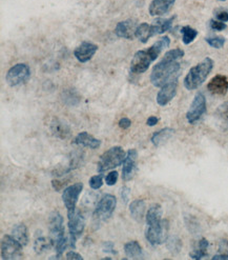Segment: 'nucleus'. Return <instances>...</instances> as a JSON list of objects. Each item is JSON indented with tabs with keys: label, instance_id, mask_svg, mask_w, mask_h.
Here are the masks:
<instances>
[{
	"label": "nucleus",
	"instance_id": "obj_44",
	"mask_svg": "<svg viewBox=\"0 0 228 260\" xmlns=\"http://www.w3.org/2000/svg\"><path fill=\"white\" fill-rule=\"evenodd\" d=\"M66 259H68V260H82L83 257L80 254L76 253V252L70 251V252H68L66 254Z\"/></svg>",
	"mask_w": 228,
	"mask_h": 260
},
{
	"label": "nucleus",
	"instance_id": "obj_31",
	"mask_svg": "<svg viewBox=\"0 0 228 260\" xmlns=\"http://www.w3.org/2000/svg\"><path fill=\"white\" fill-rule=\"evenodd\" d=\"M167 244V249H169L173 254H178L180 251H181L182 247V241L177 236H171L166 239L165 241Z\"/></svg>",
	"mask_w": 228,
	"mask_h": 260
},
{
	"label": "nucleus",
	"instance_id": "obj_32",
	"mask_svg": "<svg viewBox=\"0 0 228 260\" xmlns=\"http://www.w3.org/2000/svg\"><path fill=\"white\" fill-rule=\"evenodd\" d=\"M62 97H63V102L65 104H69V105H75L80 100L79 95L73 90H67V91L63 92Z\"/></svg>",
	"mask_w": 228,
	"mask_h": 260
},
{
	"label": "nucleus",
	"instance_id": "obj_33",
	"mask_svg": "<svg viewBox=\"0 0 228 260\" xmlns=\"http://www.w3.org/2000/svg\"><path fill=\"white\" fill-rule=\"evenodd\" d=\"M211 259L212 260H223V259L228 260V240H222L220 242L218 254L214 255Z\"/></svg>",
	"mask_w": 228,
	"mask_h": 260
},
{
	"label": "nucleus",
	"instance_id": "obj_14",
	"mask_svg": "<svg viewBox=\"0 0 228 260\" xmlns=\"http://www.w3.org/2000/svg\"><path fill=\"white\" fill-rule=\"evenodd\" d=\"M139 25L135 19H127L119 22L115 28V34L120 38L131 40L136 37V30Z\"/></svg>",
	"mask_w": 228,
	"mask_h": 260
},
{
	"label": "nucleus",
	"instance_id": "obj_37",
	"mask_svg": "<svg viewBox=\"0 0 228 260\" xmlns=\"http://www.w3.org/2000/svg\"><path fill=\"white\" fill-rule=\"evenodd\" d=\"M217 115L219 116V118L228 123V101L219 106L217 109Z\"/></svg>",
	"mask_w": 228,
	"mask_h": 260
},
{
	"label": "nucleus",
	"instance_id": "obj_8",
	"mask_svg": "<svg viewBox=\"0 0 228 260\" xmlns=\"http://www.w3.org/2000/svg\"><path fill=\"white\" fill-rule=\"evenodd\" d=\"M31 77V70L26 63H17L12 67L6 76V80L10 87L25 85Z\"/></svg>",
	"mask_w": 228,
	"mask_h": 260
},
{
	"label": "nucleus",
	"instance_id": "obj_13",
	"mask_svg": "<svg viewBox=\"0 0 228 260\" xmlns=\"http://www.w3.org/2000/svg\"><path fill=\"white\" fill-rule=\"evenodd\" d=\"M137 159L138 152L135 149H130L126 153V157L123 162L122 169V179L124 181H128L133 178L137 171Z\"/></svg>",
	"mask_w": 228,
	"mask_h": 260
},
{
	"label": "nucleus",
	"instance_id": "obj_19",
	"mask_svg": "<svg viewBox=\"0 0 228 260\" xmlns=\"http://www.w3.org/2000/svg\"><path fill=\"white\" fill-rule=\"evenodd\" d=\"M73 144L77 146L90 148L92 150H97L101 146V140L95 138L88 132H81L74 138Z\"/></svg>",
	"mask_w": 228,
	"mask_h": 260
},
{
	"label": "nucleus",
	"instance_id": "obj_2",
	"mask_svg": "<svg viewBox=\"0 0 228 260\" xmlns=\"http://www.w3.org/2000/svg\"><path fill=\"white\" fill-rule=\"evenodd\" d=\"M171 44L169 36L161 37L157 42H155L147 49L138 51L130 62V71L133 74L145 73L148 70L150 63L159 57L161 52L167 49Z\"/></svg>",
	"mask_w": 228,
	"mask_h": 260
},
{
	"label": "nucleus",
	"instance_id": "obj_4",
	"mask_svg": "<svg viewBox=\"0 0 228 260\" xmlns=\"http://www.w3.org/2000/svg\"><path fill=\"white\" fill-rule=\"evenodd\" d=\"M125 157H126V154L121 147H113L110 150L104 152L100 156L98 165H97V170L101 174L106 171L114 170L118 168L119 165L123 164Z\"/></svg>",
	"mask_w": 228,
	"mask_h": 260
},
{
	"label": "nucleus",
	"instance_id": "obj_21",
	"mask_svg": "<svg viewBox=\"0 0 228 260\" xmlns=\"http://www.w3.org/2000/svg\"><path fill=\"white\" fill-rule=\"evenodd\" d=\"M175 18H176V16H173L171 18H157V19H155L154 22L150 25L154 36H155V35L164 34L165 32L170 31L171 28L173 27Z\"/></svg>",
	"mask_w": 228,
	"mask_h": 260
},
{
	"label": "nucleus",
	"instance_id": "obj_41",
	"mask_svg": "<svg viewBox=\"0 0 228 260\" xmlns=\"http://www.w3.org/2000/svg\"><path fill=\"white\" fill-rule=\"evenodd\" d=\"M118 172L117 171H111L105 177V182L107 185H114L118 181Z\"/></svg>",
	"mask_w": 228,
	"mask_h": 260
},
{
	"label": "nucleus",
	"instance_id": "obj_6",
	"mask_svg": "<svg viewBox=\"0 0 228 260\" xmlns=\"http://www.w3.org/2000/svg\"><path fill=\"white\" fill-rule=\"evenodd\" d=\"M68 218V233H69V245L75 247L77 240L80 238L86 227V219L80 210H76L73 214L67 215Z\"/></svg>",
	"mask_w": 228,
	"mask_h": 260
},
{
	"label": "nucleus",
	"instance_id": "obj_34",
	"mask_svg": "<svg viewBox=\"0 0 228 260\" xmlns=\"http://www.w3.org/2000/svg\"><path fill=\"white\" fill-rule=\"evenodd\" d=\"M205 41L211 46V48L214 49H222L226 40L224 37L222 36H210V37H206Z\"/></svg>",
	"mask_w": 228,
	"mask_h": 260
},
{
	"label": "nucleus",
	"instance_id": "obj_9",
	"mask_svg": "<svg viewBox=\"0 0 228 260\" xmlns=\"http://www.w3.org/2000/svg\"><path fill=\"white\" fill-rule=\"evenodd\" d=\"M22 246L12 235H5L2 239V259L13 260L21 258Z\"/></svg>",
	"mask_w": 228,
	"mask_h": 260
},
{
	"label": "nucleus",
	"instance_id": "obj_20",
	"mask_svg": "<svg viewBox=\"0 0 228 260\" xmlns=\"http://www.w3.org/2000/svg\"><path fill=\"white\" fill-rule=\"evenodd\" d=\"M51 131L53 135L60 139H66L70 136V127L68 124H66L64 121L55 118V119L51 123Z\"/></svg>",
	"mask_w": 228,
	"mask_h": 260
},
{
	"label": "nucleus",
	"instance_id": "obj_35",
	"mask_svg": "<svg viewBox=\"0 0 228 260\" xmlns=\"http://www.w3.org/2000/svg\"><path fill=\"white\" fill-rule=\"evenodd\" d=\"M68 242H69V238H67L66 236H64L63 238L58 240L55 243V249H56V252H57L58 255H61L64 252V250L67 247Z\"/></svg>",
	"mask_w": 228,
	"mask_h": 260
},
{
	"label": "nucleus",
	"instance_id": "obj_15",
	"mask_svg": "<svg viewBox=\"0 0 228 260\" xmlns=\"http://www.w3.org/2000/svg\"><path fill=\"white\" fill-rule=\"evenodd\" d=\"M97 51H98V45H96L89 41H85L75 49L74 56L77 58L78 61L86 63L91 60Z\"/></svg>",
	"mask_w": 228,
	"mask_h": 260
},
{
	"label": "nucleus",
	"instance_id": "obj_11",
	"mask_svg": "<svg viewBox=\"0 0 228 260\" xmlns=\"http://www.w3.org/2000/svg\"><path fill=\"white\" fill-rule=\"evenodd\" d=\"M83 190V184L81 182H77L71 185H68L64 188L62 194V200L63 204L67 210V215L73 214V213L77 210V203L79 196Z\"/></svg>",
	"mask_w": 228,
	"mask_h": 260
},
{
	"label": "nucleus",
	"instance_id": "obj_38",
	"mask_svg": "<svg viewBox=\"0 0 228 260\" xmlns=\"http://www.w3.org/2000/svg\"><path fill=\"white\" fill-rule=\"evenodd\" d=\"M214 17L219 21L226 22L228 21V11L224 8H219L214 11Z\"/></svg>",
	"mask_w": 228,
	"mask_h": 260
},
{
	"label": "nucleus",
	"instance_id": "obj_3",
	"mask_svg": "<svg viewBox=\"0 0 228 260\" xmlns=\"http://www.w3.org/2000/svg\"><path fill=\"white\" fill-rule=\"evenodd\" d=\"M213 68V60L211 58L207 57L196 64L195 67L191 68L187 75L184 78V87L188 91H194L197 90L200 86H202L205 80L207 79L208 75L211 73Z\"/></svg>",
	"mask_w": 228,
	"mask_h": 260
},
{
	"label": "nucleus",
	"instance_id": "obj_12",
	"mask_svg": "<svg viewBox=\"0 0 228 260\" xmlns=\"http://www.w3.org/2000/svg\"><path fill=\"white\" fill-rule=\"evenodd\" d=\"M49 229H50V238L55 245V243L63 238L65 236L63 217L59 212H53L49 218Z\"/></svg>",
	"mask_w": 228,
	"mask_h": 260
},
{
	"label": "nucleus",
	"instance_id": "obj_17",
	"mask_svg": "<svg viewBox=\"0 0 228 260\" xmlns=\"http://www.w3.org/2000/svg\"><path fill=\"white\" fill-rule=\"evenodd\" d=\"M208 91L213 95H225L228 92V80L224 75H215L207 85Z\"/></svg>",
	"mask_w": 228,
	"mask_h": 260
},
{
	"label": "nucleus",
	"instance_id": "obj_28",
	"mask_svg": "<svg viewBox=\"0 0 228 260\" xmlns=\"http://www.w3.org/2000/svg\"><path fill=\"white\" fill-rule=\"evenodd\" d=\"M136 37L140 40V42L142 43H146L153 36V31H151V26L148 25L146 22L140 23V25L137 27L136 30Z\"/></svg>",
	"mask_w": 228,
	"mask_h": 260
},
{
	"label": "nucleus",
	"instance_id": "obj_40",
	"mask_svg": "<svg viewBox=\"0 0 228 260\" xmlns=\"http://www.w3.org/2000/svg\"><path fill=\"white\" fill-rule=\"evenodd\" d=\"M209 27L213 30V31H218V32H221L223 30L226 29V25L225 22H222V21H219V20H215V19H211L209 21Z\"/></svg>",
	"mask_w": 228,
	"mask_h": 260
},
{
	"label": "nucleus",
	"instance_id": "obj_1",
	"mask_svg": "<svg viewBox=\"0 0 228 260\" xmlns=\"http://www.w3.org/2000/svg\"><path fill=\"white\" fill-rule=\"evenodd\" d=\"M184 57V51L181 49H174L166 52L161 60L153 68L150 74L151 84L162 88L164 85L179 78L181 73V64L179 60Z\"/></svg>",
	"mask_w": 228,
	"mask_h": 260
},
{
	"label": "nucleus",
	"instance_id": "obj_24",
	"mask_svg": "<svg viewBox=\"0 0 228 260\" xmlns=\"http://www.w3.org/2000/svg\"><path fill=\"white\" fill-rule=\"evenodd\" d=\"M12 236L20 242L23 246H26L29 243V234H28V228L25 223H18L13 227L12 230Z\"/></svg>",
	"mask_w": 228,
	"mask_h": 260
},
{
	"label": "nucleus",
	"instance_id": "obj_26",
	"mask_svg": "<svg viewBox=\"0 0 228 260\" xmlns=\"http://www.w3.org/2000/svg\"><path fill=\"white\" fill-rule=\"evenodd\" d=\"M124 252L127 258L130 259H141L144 257L143 250L138 241H129L124 245Z\"/></svg>",
	"mask_w": 228,
	"mask_h": 260
},
{
	"label": "nucleus",
	"instance_id": "obj_18",
	"mask_svg": "<svg viewBox=\"0 0 228 260\" xmlns=\"http://www.w3.org/2000/svg\"><path fill=\"white\" fill-rule=\"evenodd\" d=\"M176 0H153L148 11L150 16H163L175 5Z\"/></svg>",
	"mask_w": 228,
	"mask_h": 260
},
{
	"label": "nucleus",
	"instance_id": "obj_27",
	"mask_svg": "<svg viewBox=\"0 0 228 260\" xmlns=\"http://www.w3.org/2000/svg\"><path fill=\"white\" fill-rule=\"evenodd\" d=\"M208 246H209V242L206 238H201L198 243L197 246L194 249V251H191L189 253L190 258L196 259V260H200L203 259L204 257L207 256V251H208Z\"/></svg>",
	"mask_w": 228,
	"mask_h": 260
},
{
	"label": "nucleus",
	"instance_id": "obj_7",
	"mask_svg": "<svg viewBox=\"0 0 228 260\" xmlns=\"http://www.w3.org/2000/svg\"><path fill=\"white\" fill-rule=\"evenodd\" d=\"M169 222L162 220L159 223L147 226L145 230V238L151 245H160L169 238Z\"/></svg>",
	"mask_w": 228,
	"mask_h": 260
},
{
	"label": "nucleus",
	"instance_id": "obj_36",
	"mask_svg": "<svg viewBox=\"0 0 228 260\" xmlns=\"http://www.w3.org/2000/svg\"><path fill=\"white\" fill-rule=\"evenodd\" d=\"M90 186L93 188V190H98L103 184V176L102 175H95L93 176L92 178L89 181Z\"/></svg>",
	"mask_w": 228,
	"mask_h": 260
},
{
	"label": "nucleus",
	"instance_id": "obj_22",
	"mask_svg": "<svg viewBox=\"0 0 228 260\" xmlns=\"http://www.w3.org/2000/svg\"><path fill=\"white\" fill-rule=\"evenodd\" d=\"M175 129L172 127H164L158 132H155L150 138L151 144L156 147H159L165 143H167L174 135H175Z\"/></svg>",
	"mask_w": 228,
	"mask_h": 260
},
{
	"label": "nucleus",
	"instance_id": "obj_10",
	"mask_svg": "<svg viewBox=\"0 0 228 260\" xmlns=\"http://www.w3.org/2000/svg\"><path fill=\"white\" fill-rule=\"evenodd\" d=\"M206 98L203 93H198L191 102L189 110L186 113V119L190 124L197 123L203 115L206 113Z\"/></svg>",
	"mask_w": 228,
	"mask_h": 260
},
{
	"label": "nucleus",
	"instance_id": "obj_5",
	"mask_svg": "<svg viewBox=\"0 0 228 260\" xmlns=\"http://www.w3.org/2000/svg\"><path fill=\"white\" fill-rule=\"evenodd\" d=\"M117 206V199L114 195L105 194L101 197V199L98 202L97 206H96L93 219L96 227H99L100 224L107 219H110L113 216V213L115 212Z\"/></svg>",
	"mask_w": 228,
	"mask_h": 260
},
{
	"label": "nucleus",
	"instance_id": "obj_39",
	"mask_svg": "<svg viewBox=\"0 0 228 260\" xmlns=\"http://www.w3.org/2000/svg\"><path fill=\"white\" fill-rule=\"evenodd\" d=\"M102 251L106 254L117 255L118 252L115 250V244L112 241H105L102 243Z\"/></svg>",
	"mask_w": 228,
	"mask_h": 260
},
{
	"label": "nucleus",
	"instance_id": "obj_30",
	"mask_svg": "<svg viewBox=\"0 0 228 260\" xmlns=\"http://www.w3.org/2000/svg\"><path fill=\"white\" fill-rule=\"evenodd\" d=\"M181 34H182V40L184 44H189L193 42L197 36H198V31L193 29L189 26H184L181 29Z\"/></svg>",
	"mask_w": 228,
	"mask_h": 260
},
{
	"label": "nucleus",
	"instance_id": "obj_25",
	"mask_svg": "<svg viewBox=\"0 0 228 260\" xmlns=\"http://www.w3.org/2000/svg\"><path fill=\"white\" fill-rule=\"evenodd\" d=\"M162 215H163L162 208L159 205H153L146 212V216H145L146 224L147 226H151V224L161 222L163 220Z\"/></svg>",
	"mask_w": 228,
	"mask_h": 260
},
{
	"label": "nucleus",
	"instance_id": "obj_23",
	"mask_svg": "<svg viewBox=\"0 0 228 260\" xmlns=\"http://www.w3.org/2000/svg\"><path fill=\"white\" fill-rule=\"evenodd\" d=\"M130 215L136 221L141 222L145 215V202L143 199H136L129 206Z\"/></svg>",
	"mask_w": 228,
	"mask_h": 260
},
{
	"label": "nucleus",
	"instance_id": "obj_45",
	"mask_svg": "<svg viewBox=\"0 0 228 260\" xmlns=\"http://www.w3.org/2000/svg\"><path fill=\"white\" fill-rule=\"evenodd\" d=\"M158 122H159V118L156 117V116H150V117H148V119H147V121H146V123H147L148 126H155Z\"/></svg>",
	"mask_w": 228,
	"mask_h": 260
},
{
	"label": "nucleus",
	"instance_id": "obj_42",
	"mask_svg": "<svg viewBox=\"0 0 228 260\" xmlns=\"http://www.w3.org/2000/svg\"><path fill=\"white\" fill-rule=\"evenodd\" d=\"M129 194H130L129 187L123 186V187L121 188V192H120V196H121L122 202H123L125 205L128 203V200H129Z\"/></svg>",
	"mask_w": 228,
	"mask_h": 260
},
{
	"label": "nucleus",
	"instance_id": "obj_46",
	"mask_svg": "<svg viewBox=\"0 0 228 260\" xmlns=\"http://www.w3.org/2000/svg\"><path fill=\"white\" fill-rule=\"evenodd\" d=\"M218 2H225V0H218Z\"/></svg>",
	"mask_w": 228,
	"mask_h": 260
},
{
	"label": "nucleus",
	"instance_id": "obj_43",
	"mask_svg": "<svg viewBox=\"0 0 228 260\" xmlns=\"http://www.w3.org/2000/svg\"><path fill=\"white\" fill-rule=\"evenodd\" d=\"M119 126L121 127V128H128L129 126H130V124H131V121H130V119L129 118H127V117H122L121 119L119 120Z\"/></svg>",
	"mask_w": 228,
	"mask_h": 260
},
{
	"label": "nucleus",
	"instance_id": "obj_29",
	"mask_svg": "<svg viewBox=\"0 0 228 260\" xmlns=\"http://www.w3.org/2000/svg\"><path fill=\"white\" fill-rule=\"evenodd\" d=\"M51 244H53L51 238L47 239L45 236H38L34 242V250L36 254H43L50 249Z\"/></svg>",
	"mask_w": 228,
	"mask_h": 260
},
{
	"label": "nucleus",
	"instance_id": "obj_16",
	"mask_svg": "<svg viewBox=\"0 0 228 260\" xmlns=\"http://www.w3.org/2000/svg\"><path fill=\"white\" fill-rule=\"evenodd\" d=\"M177 88H178V79L173 80L169 84L164 85L159 93L157 94V103L161 106H165L169 104L177 94Z\"/></svg>",
	"mask_w": 228,
	"mask_h": 260
}]
</instances>
